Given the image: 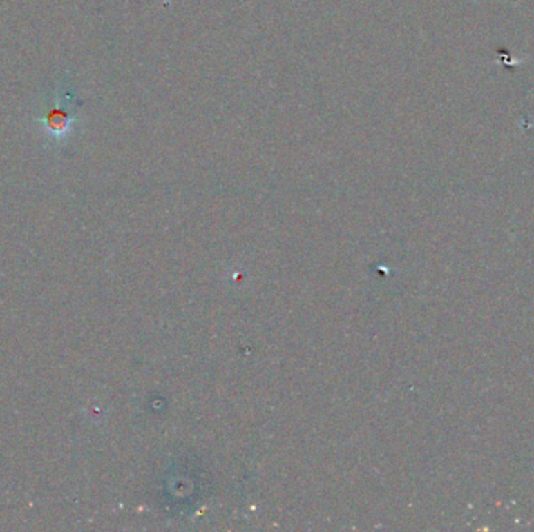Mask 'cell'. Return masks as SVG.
Returning a JSON list of instances; mask_svg holds the SVG:
<instances>
[{"mask_svg":"<svg viewBox=\"0 0 534 532\" xmlns=\"http://www.w3.org/2000/svg\"><path fill=\"white\" fill-rule=\"evenodd\" d=\"M36 122L41 125L47 141L53 146H63L68 142L75 125L74 95L66 89L58 91L47 105L44 115L36 119Z\"/></svg>","mask_w":534,"mask_h":532,"instance_id":"obj_1","label":"cell"}]
</instances>
